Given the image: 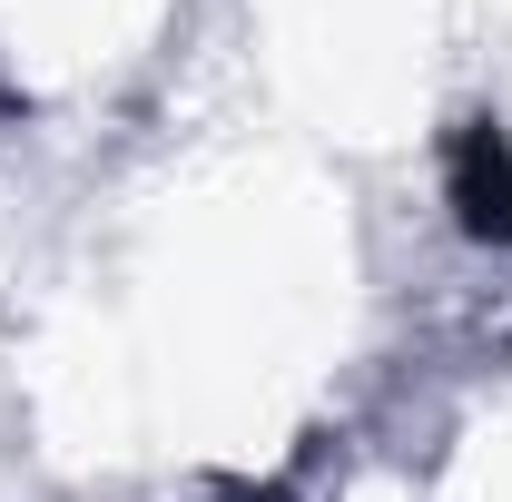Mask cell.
Here are the masks:
<instances>
[{
  "label": "cell",
  "instance_id": "1",
  "mask_svg": "<svg viewBox=\"0 0 512 502\" xmlns=\"http://www.w3.org/2000/svg\"><path fill=\"white\" fill-rule=\"evenodd\" d=\"M453 197H463V227H473V237H512V148L493 128H463V148H453Z\"/></svg>",
  "mask_w": 512,
  "mask_h": 502
}]
</instances>
